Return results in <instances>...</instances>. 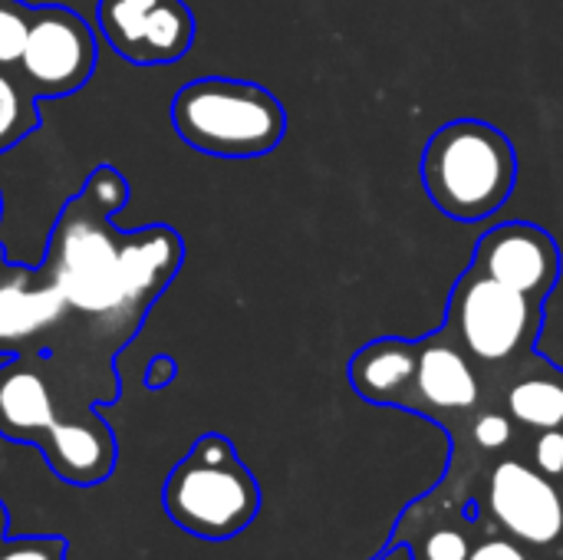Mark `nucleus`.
<instances>
[{"instance_id": "nucleus-1", "label": "nucleus", "mask_w": 563, "mask_h": 560, "mask_svg": "<svg viewBox=\"0 0 563 560\" xmlns=\"http://www.w3.org/2000/svg\"><path fill=\"white\" fill-rule=\"evenodd\" d=\"M129 201L119 168L99 165L56 215L40 267L66 297L86 340L115 356L142 327L185 261V241L168 224L119 231L112 215Z\"/></svg>"}, {"instance_id": "nucleus-2", "label": "nucleus", "mask_w": 563, "mask_h": 560, "mask_svg": "<svg viewBox=\"0 0 563 560\" xmlns=\"http://www.w3.org/2000/svg\"><path fill=\"white\" fill-rule=\"evenodd\" d=\"M115 399L119 380L59 363L49 353H16L0 366V436L40 449L59 482L92 488L119 462L115 432L99 416Z\"/></svg>"}, {"instance_id": "nucleus-3", "label": "nucleus", "mask_w": 563, "mask_h": 560, "mask_svg": "<svg viewBox=\"0 0 563 560\" xmlns=\"http://www.w3.org/2000/svg\"><path fill=\"white\" fill-rule=\"evenodd\" d=\"M422 185L445 218L478 224L511 198L518 149L485 119H452L422 149Z\"/></svg>"}, {"instance_id": "nucleus-4", "label": "nucleus", "mask_w": 563, "mask_h": 560, "mask_svg": "<svg viewBox=\"0 0 563 560\" xmlns=\"http://www.w3.org/2000/svg\"><path fill=\"white\" fill-rule=\"evenodd\" d=\"M172 125L195 152L214 158H261L284 142L287 109L261 83L198 76L175 92Z\"/></svg>"}, {"instance_id": "nucleus-5", "label": "nucleus", "mask_w": 563, "mask_h": 560, "mask_svg": "<svg viewBox=\"0 0 563 560\" xmlns=\"http://www.w3.org/2000/svg\"><path fill=\"white\" fill-rule=\"evenodd\" d=\"M162 505L181 531L205 541H228L254 525L261 485L228 436L205 432L168 472Z\"/></svg>"}, {"instance_id": "nucleus-6", "label": "nucleus", "mask_w": 563, "mask_h": 560, "mask_svg": "<svg viewBox=\"0 0 563 560\" xmlns=\"http://www.w3.org/2000/svg\"><path fill=\"white\" fill-rule=\"evenodd\" d=\"M544 300L511 290L475 267L455 281L442 330L472 356L492 389L538 350L544 330Z\"/></svg>"}, {"instance_id": "nucleus-7", "label": "nucleus", "mask_w": 563, "mask_h": 560, "mask_svg": "<svg viewBox=\"0 0 563 560\" xmlns=\"http://www.w3.org/2000/svg\"><path fill=\"white\" fill-rule=\"evenodd\" d=\"M482 505L495 528L541 558L563 554V488L521 455H501L485 475Z\"/></svg>"}, {"instance_id": "nucleus-8", "label": "nucleus", "mask_w": 563, "mask_h": 560, "mask_svg": "<svg viewBox=\"0 0 563 560\" xmlns=\"http://www.w3.org/2000/svg\"><path fill=\"white\" fill-rule=\"evenodd\" d=\"M99 43L86 17L69 7L46 3L33 10V26L16 66L33 99H59L79 92L96 69Z\"/></svg>"}, {"instance_id": "nucleus-9", "label": "nucleus", "mask_w": 563, "mask_h": 560, "mask_svg": "<svg viewBox=\"0 0 563 560\" xmlns=\"http://www.w3.org/2000/svg\"><path fill=\"white\" fill-rule=\"evenodd\" d=\"M69 330V307L43 267H23L0 251V356L53 353Z\"/></svg>"}, {"instance_id": "nucleus-10", "label": "nucleus", "mask_w": 563, "mask_h": 560, "mask_svg": "<svg viewBox=\"0 0 563 560\" xmlns=\"http://www.w3.org/2000/svg\"><path fill=\"white\" fill-rule=\"evenodd\" d=\"M96 20L115 56L135 66L178 63L195 43V13L185 0H99Z\"/></svg>"}, {"instance_id": "nucleus-11", "label": "nucleus", "mask_w": 563, "mask_h": 560, "mask_svg": "<svg viewBox=\"0 0 563 560\" xmlns=\"http://www.w3.org/2000/svg\"><path fill=\"white\" fill-rule=\"evenodd\" d=\"M485 403L488 380L472 356L442 327L419 337V373L409 413L435 419L449 436H455Z\"/></svg>"}, {"instance_id": "nucleus-12", "label": "nucleus", "mask_w": 563, "mask_h": 560, "mask_svg": "<svg viewBox=\"0 0 563 560\" xmlns=\"http://www.w3.org/2000/svg\"><path fill=\"white\" fill-rule=\"evenodd\" d=\"M468 267L548 304L561 281V248L531 221H505L478 238Z\"/></svg>"}, {"instance_id": "nucleus-13", "label": "nucleus", "mask_w": 563, "mask_h": 560, "mask_svg": "<svg viewBox=\"0 0 563 560\" xmlns=\"http://www.w3.org/2000/svg\"><path fill=\"white\" fill-rule=\"evenodd\" d=\"M419 373V340L379 337L360 347L346 366L350 386L373 406L409 409Z\"/></svg>"}, {"instance_id": "nucleus-14", "label": "nucleus", "mask_w": 563, "mask_h": 560, "mask_svg": "<svg viewBox=\"0 0 563 560\" xmlns=\"http://www.w3.org/2000/svg\"><path fill=\"white\" fill-rule=\"evenodd\" d=\"M488 399H498L528 432L563 429V370L538 350L521 360Z\"/></svg>"}, {"instance_id": "nucleus-15", "label": "nucleus", "mask_w": 563, "mask_h": 560, "mask_svg": "<svg viewBox=\"0 0 563 560\" xmlns=\"http://www.w3.org/2000/svg\"><path fill=\"white\" fill-rule=\"evenodd\" d=\"M521 439V426L511 419V413L498 403L488 399L455 436H452V462L465 455H508Z\"/></svg>"}, {"instance_id": "nucleus-16", "label": "nucleus", "mask_w": 563, "mask_h": 560, "mask_svg": "<svg viewBox=\"0 0 563 560\" xmlns=\"http://www.w3.org/2000/svg\"><path fill=\"white\" fill-rule=\"evenodd\" d=\"M40 129V109L16 69H0V152H10Z\"/></svg>"}, {"instance_id": "nucleus-17", "label": "nucleus", "mask_w": 563, "mask_h": 560, "mask_svg": "<svg viewBox=\"0 0 563 560\" xmlns=\"http://www.w3.org/2000/svg\"><path fill=\"white\" fill-rule=\"evenodd\" d=\"M475 535L462 521H435L422 525V531L412 538V558L416 560H468L475 548Z\"/></svg>"}, {"instance_id": "nucleus-18", "label": "nucleus", "mask_w": 563, "mask_h": 560, "mask_svg": "<svg viewBox=\"0 0 563 560\" xmlns=\"http://www.w3.org/2000/svg\"><path fill=\"white\" fill-rule=\"evenodd\" d=\"M33 10L23 0H0V69H16L33 26Z\"/></svg>"}, {"instance_id": "nucleus-19", "label": "nucleus", "mask_w": 563, "mask_h": 560, "mask_svg": "<svg viewBox=\"0 0 563 560\" xmlns=\"http://www.w3.org/2000/svg\"><path fill=\"white\" fill-rule=\"evenodd\" d=\"M69 541L59 535H26V538H3L0 560H66Z\"/></svg>"}, {"instance_id": "nucleus-20", "label": "nucleus", "mask_w": 563, "mask_h": 560, "mask_svg": "<svg viewBox=\"0 0 563 560\" xmlns=\"http://www.w3.org/2000/svg\"><path fill=\"white\" fill-rule=\"evenodd\" d=\"M531 465L563 488V429H544L534 432L531 442Z\"/></svg>"}, {"instance_id": "nucleus-21", "label": "nucleus", "mask_w": 563, "mask_h": 560, "mask_svg": "<svg viewBox=\"0 0 563 560\" xmlns=\"http://www.w3.org/2000/svg\"><path fill=\"white\" fill-rule=\"evenodd\" d=\"M468 560H551V558H541V554H534L531 548H525V545H518L515 538H488V541H478L475 548H472V554Z\"/></svg>"}, {"instance_id": "nucleus-22", "label": "nucleus", "mask_w": 563, "mask_h": 560, "mask_svg": "<svg viewBox=\"0 0 563 560\" xmlns=\"http://www.w3.org/2000/svg\"><path fill=\"white\" fill-rule=\"evenodd\" d=\"M175 376H178V363H175L172 356H165V353H158V356L148 360V366H145V386H148V389H165V386L175 383Z\"/></svg>"}, {"instance_id": "nucleus-23", "label": "nucleus", "mask_w": 563, "mask_h": 560, "mask_svg": "<svg viewBox=\"0 0 563 560\" xmlns=\"http://www.w3.org/2000/svg\"><path fill=\"white\" fill-rule=\"evenodd\" d=\"M10 535V512H7V505L0 502V541Z\"/></svg>"}, {"instance_id": "nucleus-24", "label": "nucleus", "mask_w": 563, "mask_h": 560, "mask_svg": "<svg viewBox=\"0 0 563 560\" xmlns=\"http://www.w3.org/2000/svg\"><path fill=\"white\" fill-rule=\"evenodd\" d=\"M0 218H3V195H0Z\"/></svg>"}, {"instance_id": "nucleus-25", "label": "nucleus", "mask_w": 563, "mask_h": 560, "mask_svg": "<svg viewBox=\"0 0 563 560\" xmlns=\"http://www.w3.org/2000/svg\"><path fill=\"white\" fill-rule=\"evenodd\" d=\"M551 560H563V554H561V558H551Z\"/></svg>"}]
</instances>
